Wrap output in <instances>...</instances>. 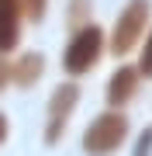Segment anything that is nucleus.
I'll return each mask as SVG.
<instances>
[{"instance_id": "nucleus-7", "label": "nucleus", "mask_w": 152, "mask_h": 156, "mask_svg": "<svg viewBox=\"0 0 152 156\" xmlns=\"http://www.w3.org/2000/svg\"><path fill=\"white\" fill-rule=\"evenodd\" d=\"M42 73H45V59L38 52H21V59L11 62V80L17 87H35L42 80Z\"/></svg>"}, {"instance_id": "nucleus-1", "label": "nucleus", "mask_w": 152, "mask_h": 156, "mask_svg": "<svg viewBox=\"0 0 152 156\" xmlns=\"http://www.w3.org/2000/svg\"><path fill=\"white\" fill-rule=\"evenodd\" d=\"M104 49H107L104 28H97V24H79V28L69 35V42H66L62 69H66L69 76H83V73H90L97 62H100Z\"/></svg>"}, {"instance_id": "nucleus-13", "label": "nucleus", "mask_w": 152, "mask_h": 156, "mask_svg": "<svg viewBox=\"0 0 152 156\" xmlns=\"http://www.w3.org/2000/svg\"><path fill=\"white\" fill-rule=\"evenodd\" d=\"M7 132H11V125H7V115L0 111V146L7 142Z\"/></svg>"}, {"instance_id": "nucleus-11", "label": "nucleus", "mask_w": 152, "mask_h": 156, "mask_svg": "<svg viewBox=\"0 0 152 156\" xmlns=\"http://www.w3.org/2000/svg\"><path fill=\"white\" fill-rule=\"evenodd\" d=\"M7 83H11V62H7L4 56H0V90H4Z\"/></svg>"}, {"instance_id": "nucleus-8", "label": "nucleus", "mask_w": 152, "mask_h": 156, "mask_svg": "<svg viewBox=\"0 0 152 156\" xmlns=\"http://www.w3.org/2000/svg\"><path fill=\"white\" fill-rule=\"evenodd\" d=\"M17 4H21V11H24L28 21H42L45 11H49V0H17Z\"/></svg>"}, {"instance_id": "nucleus-10", "label": "nucleus", "mask_w": 152, "mask_h": 156, "mask_svg": "<svg viewBox=\"0 0 152 156\" xmlns=\"http://www.w3.org/2000/svg\"><path fill=\"white\" fill-rule=\"evenodd\" d=\"M149 149H152V128H149V132H142V139H138V149H135V156H149Z\"/></svg>"}, {"instance_id": "nucleus-6", "label": "nucleus", "mask_w": 152, "mask_h": 156, "mask_svg": "<svg viewBox=\"0 0 152 156\" xmlns=\"http://www.w3.org/2000/svg\"><path fill=\"white\" fill-rule=\"evenodd\" d=\"M21 28H24V11L17 0H0V56L17 49L21 42Z\"/></svg>"}, {"instance_id": "nucleus-2", "label": "nucleus", "mask_w": 152, "mask_h": 156, "mask_svg": "<svg viewBox=\"0 0 152 156\" xmlns=\"http://www.w3.org/2000/svg\"><path fill=\"white\" fill-rule=\"evenodd\" d=\"M124 139H128V118L114 108V111H104L90 122V128L83 132V149L90 156H111L121 149Z\"/></svg>"}, {"instance_id": "nucleus-9", "label": "nucleus", "mask_w": 152, "mask_h": 156, "mask_svg": "<svg viewBox=\"0 0 152 156\" xmlns=\"http://www.w3.org/2000/svg\"><path fill=\"white\" fill-rule=\"evenodd\" d=\"M138 73H142V76H152V31H149V38L142 42V56H138Z\"/></svg>"}, {"instance_id": "nucleus-5", "label": "nucleus", "mask_w": 152, "mask_h": 156, "mask_svg": "<svg viewBox=\"0 0 152 156\" xmlns=\"http://www.w3.org/2000/svg\"><path fill=\"white\" fill-rule=\"evenodd\" d=\"M138 80H142V73L135 66H118L111 73V80H107V104L111 108L131 104L135 94H138Z\"/></svg>"}, {"instance_id": "nucleus-3", "label": "nucleus", "mask_w": 152, "mask_h": 156, "mask_svg": "<svg viewBox=\"0 0 152 156\" xmlns=\"http://www.w3.org/2000/svg\"><path fill=\"white\" fill-rule=\"evenodd\" d=\"M149 14H152V0H128V4L121 7L118 24H114V31H111V52L114 56H128L131 45L142 42Z\"/></svg>"}, {"instance_id": "nucleus-12", "label": "nucleus", "mask_w": 152, "mask_h": 156, "mask_svg": "<svg viewBox=\"0 0 152 156\" xmlns=\"http://www.w3.org/2000/svg\"><path fill=\"white\" fill-rule=\"evenodd\" d=\"M83 14H86V0H73V14H69L73 24H76V17H83Z\"/></svg>"}, {"instance_id": "nucleus-4", "label": "nucleus", "mask_w": 152, "mask_h": 156, "mask_svg": "<svg viewBox=\"0 0 152 156\" xmlns=\"http://www.w3.org/2000/svg\"><path fill=\"white\" fill-rule=\"evenodd\" d=\"M79 104V87L73 80H66V83H59L56 90L49 94V108H45V142H59L62 132H66L69 118H73Z\"/></svg>"}]
</instances>
